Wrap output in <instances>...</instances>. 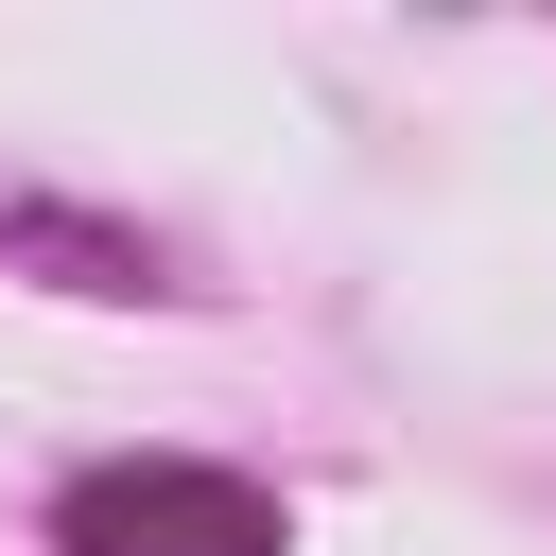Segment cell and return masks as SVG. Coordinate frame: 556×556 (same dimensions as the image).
<instances>
[{
    "instance_id": "obj_1",
    "label": "cell",
    "mask_w": 556,
    "mask_h": 556,
    "mask_svg": "<svg viewBox=\"0 0 556 556\" xmlns=\"http://www.w3.org/2000/svg\"><path fill=\"white\" fill-rule=\"evenodd\" d=\"M52 556H278V486L208 452H104L52 486Z\"/></svg>"
}]
</instances>
